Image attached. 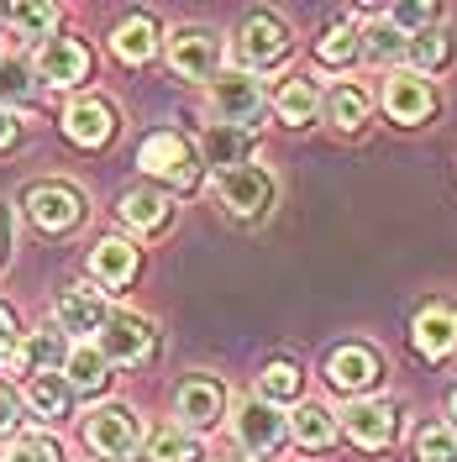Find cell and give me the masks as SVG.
Wrapping results in <instances>:
<instances>
[{
	"instance_id": "27",
	"label": "cell",
	"mask_w": 457,
	"mask_h": 462,
	"mask_svg": "<svg viewBox=\"0 0 457 462\" xmlns=\"http://www.w3.org/2000/svg\"><path fill=\"white\" fill-rule=\"evenodd\" d=\"M321 111L331 126H342V132H358L363 126V116H368V95L358 85H337L331 95H321Z\"/></svg>"
},
{
	"instance_id": "41",
	"label": "cell",
	"mask_w": 457,
	"mask_h": 462,
	"mask_svg": "<svg viewBox=\"0 0 457 462\" xmlns=\"http://www.w3.org/2000/svg\"><path fill=\"white\" fill-rule=\"evenodd\" d=\"M447 415H452V431H457V394H452V404H447Z\"/></svg>"
},
{
	"instance_id": "35",
	"label": "cell",
	"mask_w": 457,
	"mask_h": 462,
	"mask_svg": "<svg viewBox=\"0 0 457 462\" xmlns=\"http://www.w3.org/2000/svg\"><path fill=\"white\" fill-rule=\"evenodd\" d=\"M352 58H358V32L352 27H331L326 37H321V63L342 69V63H352Z\"/></svg>"
},
{
	"instance_id": "37",
	"label": "cell",
	"mask_w": 457,
	"mask_h": 462,
	"mask_svg": "<svg viewBox=\"0 0 457 462\" xmlns=\"http://www.w3.org/2000/svg\"><path fill=\"white\" fill-rule=\"evenodd\" d=\"M5 258H11V205L0 200V268H5Z\"/></svg>"
},
{
	"instance_id": "24",
	"label": "cell",
	"mask_w": 457,
	"mask_h": 462,
	"mask_svg": "<svg viewBox=\"0 0 457 462\" xmlns=\"http://www.w3.org/2000/svg\"><path fill=\"white\" fill-rule=\"evenodd\" d=\"M274 111L284 116L289 126L311 121V116L321 111V89H315V79H305V74H294V79H284V85H279V95H274Z\"/></svg>"
},
{
	"instance_id": "20",
	"label": "cell",
	"mask_w": 457,
	"mask_h": 462,
	"mask_svg": "<svg viewBox=\"0 0 457 462\" xmlns=\"http://www.w3.org/2000/svg\"><path fill=\"white\" fill-rule=\"evenodd\" d=\"M169 195L163 189H153V184H137V189H126L121 195V221L137 231H158L163 221H169Z\"/></svg>"
},
{
	"instance_id": "7",
	"label": "cell",
	"mask_w": 457,
	"mask_h": 462,
	"mask_svg": "<svg viewBox=\"0 0 457 462\" xmlns=\"http://www.w3.org/2000/svg\"><path fill=\"white\" fill-rule=\"evenodd\" d=\"M237 53H242V63L247 69H274V63H284L289 53V32L279 16H268V11H257V16H247L242 22V37H237Z\"/></svg>"
},
{
	"instance_id": "36",
	"label": "cell",
	"mask_w": 457,
	"mask_h": 462,
	"mask_svg": "<svg viewBox=\"0 0 457 462\" xmlns=\"http://www.w3.org/2000/svg\"><path fill=\"white\" fill-rule=\"evenodd\" d=\"M53 5H5V22L11 27H22V32H48L53 27Z\"/></svg>"
},
{
	"instance_id": "13",
	"label": "cell",
	"mask_w": 457,
	"mask_h": 462,
	"mask_svg": "<svg viewBox=\"0 0 457 462\" xmlns=\"http://www.w3.org/2000/svg\"><path fill=\"white\" fill-rule=\"evenodd\" d=\"M37 74H42L48 85H58V89L89 79L85 42H74V37H48V42H42V53H37Z\"/></svg>"
},
{
	"instance_id": "6",
	"label": "cell",
	"mask_w": 457,
	"mask_h": 462,
	"mask_svg": "<svg viewBox=\"0 0 457 462\" xmlns=\"http://www.w3.org/2000/svg\"><path fill=\"white\" fill-rule=\"evenodd\" d=\"M237 441L253 452V462H263V457H274L279 447H284V436H289V426H284V415L274 410L268 400H247L242 410H237Z\"/></svg>"
},
{
	"instance_id": "4",
	"label": "cell",
	"mask_w": 457,
	"mask_h": 462,
	"mask_svg": "<svg viewBox=\"0 0 457 462\" xmlns=\"http://www.w3.org/2000/svg\"><path fill=\"white\" fill-rule=\"evenodd\" d=\"M95 352L106 363H121V368H137L153 357V326L143 316H106L100 337H95Z\"/></svg>"
},
{
	"instance_id": "19",
	"label": "cell",
	"mask_w": 457,
	"mask_h": 462,
	"mask_svg": "<svg viewBox=\"0 0 457 462\" xmlns=\"http://www.w3.org/2000/svg\"><path fill=\"white\" fill-rule=\"evenodd\" d=\"M63 357H69V342H63V331H32L27 342H16V363H22V374H58L63 368Z\"/></svg>"
},
{
	"instance_id": "38",
	"label": "cell",
	"mask_w": 457,
	"mask_h": 462,
	"mask_svg": "<svg viewBox=\"0 0 457 462\" xmlns=\"http://www.w3.org/2000/svg\"><path fill=\"white\" fill-rule=\"evenodd\" d=\"M16 420H22V415H16V400H11V394L0 389V431H11Z\"/></svg>"
},
{
	"instance_id": "10",
	"label": "cell",
	"mask_w": 457,
	"mask_h": 462,
	"mask_svg": "<svg viewBox=\"0 0 457 462\" xmlns=\"http://www.w3.org/2000/svg\"><path fill=\"white\" fill-rule=\"evenodd\" d=\"M221 200H227L231 216H263L268 205H274V179L263 169H253V163H242V169L221 173Z\"/></svg>"
},
{
	"instance_id": "31",
	"label": "cell",
	"mask_w": 457,
	"mask_h": 462,
	"mask_svg": "<svg viewBox=\"0 0 457 462\" xmlns=\"http://www.w3.org/2000/svg\"><path fill=\"white\" fill-rule=\"evenodd\" d=\"M415 462H457V431L452 426H421V431H415Z\"/></svg>"
},
{
	"instance_id": "30",
	"label": "cell",
	"mask_w": 457,
	"mask_h": 462,
	"mask_svg": "<svg viewBox=\"0 0 457 462\" xmlns=\"http://www.w3.org/2000/svg\"><path fill=\"white\" fill-rule=\"evenodd\" d=\"M205 447L190 431H158L147 441V462H201Z\"/></svg>"
},
{
	"instance_id": "11",
	"label": "cell",
	"mask_w": 457,
	"mask_h": 462,
	"mask_svg": "<svg viewBox=\"0 0 457 462\" xmlns=\"http://www.w3.org/2000/svg\"><path fill=\"white\" fill-rule=\"evenodd\" d=\"M63 132H69V143H79V147H106L116 137V111L100 95H79L63 111Z\"/></svg>"
},
{
	"instance_id": "18",
	"label": "cell",
	"mask_w": 457,
	"mask_h": 462,
	"mask_svg": "<svg viewBox=\"0 0 457 462\" xmlns=\"http://www.w3.org/2000/svg\"><path fill=\"white\" fill-rule=\"evenodd\" d=\"M89 273H95L106 289L132 284V273H137V247H132L126 236H106V242L89 253Z\"/></svg>"
},
{
	"instance_id": "25",
	"label": "cell",
	"mask_w": 457,
	"mask_h": 462,
	"mask_svg": "<svg viewBox=\"0 0 457 462\" xmlns=\"http://www.w3.org/2000/svg\"><path fill=\"white\" fill-rule=\"evenodd\" d=\"M452 53H457L452 32H421V37H410V42H405V58L415 63V74H421V79L436 74V69H447Z\"/></svg>"
},
{
	"instance_id": "17",
	"label": "cell",
	"mask_w": 457,
	"mask_h": 462,
	"mask_svg": "<svg viewBox=\"0 0 457 462\" xmlns=\"http://www.w3.org/2000/svg\"><path fill=\"white\" fill-rule=\"evenodd\" d=\"M410 342H415L421 357H447L457 346V310H442V305L421 310L415 326H410Z\"/></svg>"
},
{
	"instance_id": "15",
	"label": "cell",
	"mask_w": 457,
	"mask_h": 462,
	"mask_svg": "<svg viewBox=\"0 0 457 462\" xmlns=\"http://www.w3.org/2000/svg\"><path fill=\"white\" fill-rule=\"evenodd\" d=\"M106 326V300L95 289H63L58 294V331L69 337H100Z\"/></svg>"
},
{
	"instance_id": "16",
	"label": "cell",
	"mask_w": 457,
	"mask_h": 462,
	"mask_svg": "<svg viewBox=\"0 0 457 462\" xmlns=\"http://www.w3.org/2000/svg\"><path fill=\"white\" fill-rule=\"evenodd\" d=\"M431 106H436V95H431V85L421 79V74H395L389 89H384V111L395 116V121H405V126L426 121Z\"/></svg>"
},
{
	"instance_id": "23",
	"label": "cell",
	"mask_w": 457,
	"mask_h": 462,
	"mask_svg": "<svg viewBox=\"0 0 457 462\" xmlns=\"http://www.w3.org/2000/svg\"><path fill=\"white\" fill-rule=\"evenodd\" d=\"M69 400H74V389H69V378H63V374H32V378H27V404H32V415L58 420V415H69Z\"/></svg>"
},
{
	"instance_id": "39",
	"label": "cell",
	"mask_w": 457,
	"mask_h": 462,
	"mask_svg": "<svg viewBox=\"0 0 457 462\" xmlns=\"http://www.w3.org/2000/svg\"><path fill=\"white\" fill-rule=\"evenodd\" d=\"M16 132H22V126H16V116H11L5 106H0V147H11V143H16Z\"/></svg>"
},
{
	"instance_id": "29",
	"label": "cell",
	"mask_w": 457,
	"mask_h": 462,
	"mask_svg": "<svg viewBox=\"0 0 457 462\" xmlns=\"http://www.w3.org/2000/svg\"><path fill=\"white\" fill-rule=\"evenodd\" d=\"M405 32H395L389 22H368V27L358 32V53L368 58V63H400L405 58Z\"/></svg>"
},
{
	"instance_id": "32",
	"label": "cell",
	"mask_w": 457,
	"mask_h": 462,
	"mask_svg": "<svg viewBox=\"0 0 457 462\" xmlns=\"http://www.w3.org/2000/svg\"><path fill=\"white\" fill-rule=\"evenodd\" d=\"M263 400L268 404H284V400H300V368L294 363H268L263 368Z\"/></svg>"
},
{
	"instance_id": "34",
	"label": "cell",
	"mask_w": 457,
	"mask_h": 462,
	"mask_svg": "<svg viewBox=\"0 0 457 462\" xmlns=\"http://www.w3.org/2000/svg\"><path fill=\"white\" fill-rule=\"evenodd\" d=\"M0 462H63V447L53 436H22V441H11V452Z\"/></svg>"
},
{
	"instance_id": "14",
	"label": "cell",
	"mask_w": 457,
	"mask_h": 462,
	"mask_svg": "<svg viewBox=\"0 0 457 462\" xmlns=\"http://www.w3.org/2000/svg\"><path fill=\"white\" fill-rule=\"evenodd\" d=\"M395 426H400V420H395V410L384 400H358V404L342 410V431L352 436L358 447H368V452L373 447H389V441H395Z\"/></svg>"
},
{
	"instance_id": "8",
	"label": "cell",
	"mask_w": 457,
	"mask_h": 462,
	"mask_svg": "<svg viewBox=\"0 0 457 462\" xmlns=\"http://www.w3.org/2000/svg\"><path fill=\"white\" fill-rule=\"evenodd\" d=\"M22 205H27V216H32L42 231H69L79 216H85L79 189H74V184H58V179H53V184H32Z\"/></svg>"
},
{
	"instance_id": "2",
	"label": "cell",
	"mask_w": 457,
	"mask_h": 462,
	"mask_svg": "<svg viewBox=\"0 0 457 462\" xmlns=\"http://www.w3.org/2000/svg\"><path fill=\"white\" fill-rule=\"evenodd\" d=\"M137 163L153 179L173 184V189H190L195 184V147L184 143L179 132H147L143 147H137Z\"/></svg>"
},
{
	"instance_id": "9",
	"label": "cell",
	"mask_w": 457,
	"mask_h": 462,
	"mask_svg": "<svg viewBox=\"0 0 457 462\" xmlns=\"http://www.w3.org/2000/svg\"><path fill=\"white\" fill-rule=\"evenodd\" d=\"M173 410H179V426L195 436V431H210L221 415H227V389L216 383V378H184L179 383V400H173Z\"/></svg>"
},
{
	"instance_id": "22",
	"label": "cell",
	"mask_w": 457,
	"mask_h": 462,
	"mask_svg": "<svg viewBox=\"0 0 457 462\" xmlns=\"http://www.w3.org/2000/svg\"><path fill=\"white\" fill-rule=\"evenodd\" d=\"M111 48H116L121 63H147V58L158 53V27H153L147 16H126V22L111 32Z\"/></svg>"
},
{
	"instance_id": "5",
	"label": "cell",
	"mask_w": 457,
	"mask_h": 462,
	"mask_svg": "<svg viewBox=\"0 0 457 462\" xmlns=\"http://www.w3.org/2000/svg\"><path fill=\"white\" fill-rule=\"evenodd\" d=\"M169 63L184 79H216L221 69V37L210 27H179L169 37Z\"/></svg>"
},
{
	"instance_id": "28",
	"label": "cell",
	"mask_w": 457,
	"mask_h": 462,
	"mask_svg": "<svg viewBox=\"0 0 457 462\" xmlns=\"http://www.w3.org/2000/svg\"><path fill=\"white\" fill-rule=\"evenodd\" d=\"M294 441L300 447H311V452H321V447H331L337 441V415L326 410V404H300V415H294Z\"/></svg>"
},
{
	"instance_id": "33",
	"label": "cell",
	"mask_w": 457,
	"mask_h": 462,
	"mask_svg": "<svg viewBox=\"0 0 457 462\" xmlns=\"http://www.w3.org/2000/svg\"><path fill=\"white\" fill-rule=\"evenodd\" d=\"M32 95H37L32 69L22 58H5V63H0V106H5V100H32Z\"/></svg>"
},
{
	"instance_id": "3",
	"label": "cell",
	"mask_w": 457,
	"mask_h": 462,
	"mask_svg": "<svg viewBox=\"0 0 457 462\" xmlns=\"http://www.w3.org/2000/svg\"><path fill=\"white\" fill-rule=\"evenodd\" d=\"M263 85H257L253 74H216L210 79V111L221 126H237V132H247L257 116H263Z\"/></svg>"
},
{
	"instance_id": "1",
	"label": "cell",
	"mask_w": 457,
	"mask_h": 462,
	"mask_svg": "<svg viewBox=\"0 0 457 462\" xmlns=\"http://www.w3.org/2000/svg\"><path fill=\"white\" fill-rule=\"evenodd\" d=\"M85 441L100 457H137V447H143V415L132 404H100L85 420Z\"/></svg>"
},
{
	"instance_id": "12",
	"label": "cell",
	"mask_w": 457,
	"mask_h": 462,
	"mask_svg": "<svg viewBox=\"0 0 457 462\" xmlns=\"http://www.w3.org/2000/svg\"><path fill=\"white\" fill-rule=\"evenodd\" d=\"M326 378H331V389H342V394H368L373 383L384 378V363L373 357L368 346H337V352L326 357Z\"/></svg>"
},
{
	"instance_id": "40",
	"label": "cell",
	"mask_w": 457,
	"mask_h": 462,
	"mask_svg": "<svg viewBox=\"0 0 457 462\" xmlns=\"http://www.w3.org/2000/svg\"><path fill=\"white\" fill-rule=\"evenodd\" d=\"M11 342H16V316H11V310L0 305V352H5Z\"/></svg>"
},
{
	"instance_id": "21",
	"label": "cell",
	"mask_w": 457,
	"mask_h": 462,
	"mask_svg": "<svg viewBox=\"0 0 457 462\" xmlns=\"http://www.w3.org/2000/svg\"><path fill=\"white\" fill-rule=\"evenodd\" d=\"M63 378H69V389H79V394H100L106 378H111V363H106L95 346H69V357H63Z\"/></svg>"
},
{
	"instance_id": "26",
	"label": "cell",
	"mask_w": 457,
	"mask_h": 462,
	"mask_svg": "<svg viewBox=\"0 0 457 462\" xmlns=\"http://www.w3.org/2000/svg\"><path fill=\"white\" fill-rule=\"evenodd\" d=\"M247 147H253V137L237 132V126H221V121H216V126L205 132V158H210L221 173L242 169V163H247Z\"/></svg>"
}]
</instances>
